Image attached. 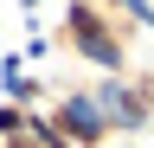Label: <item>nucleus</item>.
Returning a JSON list of instances; mask_svg holds the SVG:
<instances>
[{"label":"nucleus","mask_w":154,"mask_h":148,"mask_svg":"<svg viewBox=\"0 0 154 148\" xmlns=\"http://www.w3.org/2000/svg\"><path fill=\"white\" fill-rule=\"evenodd\" d=\"M141 32H148V13H109L96 0H64L58 7V26H51V52L103 71V77H122L135 65Z\"/></svg>","instance_id":"obj_1"},{"label":"nucleus","mask_w":154,"mask_h":148,"mask_svg":"<svg viewBox=\"0 0 154 148\" xmlns=\"http://www.w3.org/2000/svg\"><path fill=\"white\" fill-rule=\"evenodd\" d=\"M96 103H103V116L116 122V135H141V129H154V65L135 58L122 77H109L103 90H96Z\"/></svg>","instance_id":"obj_2"},{"label":"nucleus","mask_w":154,"mask_h":148,"mask_svg":"<svg viewBox=\"0 0 154 148\" xmlns=\"http://www.w3.org/2000/svg\"><path fill=\"white\" fill-rule=\"evenodd\" d=\"M26 122H32V109H26V103L0 97V135H13V129H26Z\"/></svg>","instance_id":"obj_3"},{"label":"nucleus","mask_w":154,"mask_h":148,"mask_svg":"<svg viewBox=\"0 0 154 148\" xmlns=\"http://www.w3.org/2000/svg\"><path fill=\"white\" fill-rule=\"evenodd\" d=\"M0 148H45V142H38L32 122H26V129H13V135H0Z\"/></svg>","instance_id":"obj_4"},{"label":"nucleus","mask_w":154,"mask_h":148,"mask_svg":"<svg viewBox=\"0 0 154 148\" xmlns=\"http://www.w3.org/2000/svg\"><path fill=\"white\" fill-rule=\"evenodd\" d=\"M96 7H109V13H148V0H96Z\"/></svg>","instance_id":"obj_5"},{"label":"nucleus","mask_w":154,"mask_h":148,"mask_svg":"<svg viewBox=\"0 0 154 148\" xmlns=\"http://www.w3.org/2000/svg\"><path fill=\"white\" fill-rule=\"evenodd\" d=\"M148 20H154V0H148Z\"/></svg>","instance_id":"obj_6"},{"label":"nucleus","mask_w":154,"mask_h":148,"mask_svg":"<svg viewBox=\"0 0 154 148\" xmlns=\"http://www.w3.org/2000/svg\"><path fill=\"white\" fill-rule=\"evenodd\" d=\"M122 148H128V142H122Z\"/></svg>","instance_id":"obj_7"}]
</instances>
